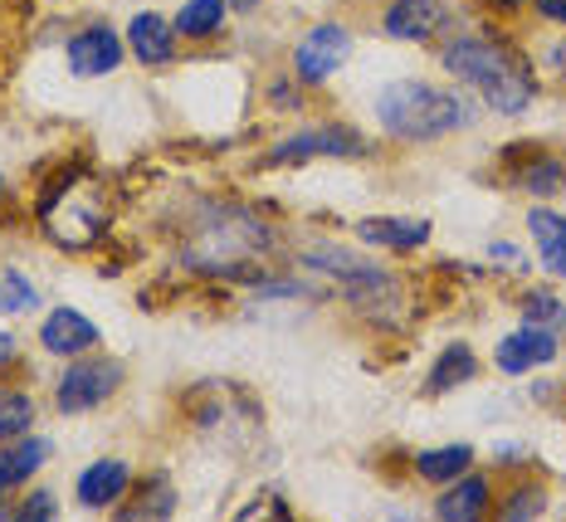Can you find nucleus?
<instances>
[{"mask_svg":"<svg viewBox=\"0 0 566 522\" xmlns=\"http://www.w3.org/2000/svg\"><path fill=\"white\" fill-rule=\"evenodd\" d=\"M274 249H279L274 225H264L250 206L200 200L196 230L186 234V244H181V264L206 279L244 283V279H259V259L274 254Z\"/></svg>","mask_w":566,"mask_h":522,"instance_id":"obj_1","label":"nucleus"},{"mask_svg":"<svg viewBox=\"0 0 566 522\" xmlns=\"http://www.w3.org/2000/svg\"><path fill=\"white\" fill-rule=\"evenodd\" d=\"M440 64H444V74L459 79L483 108L499 117H523L537 98L533 69H527V59L503 34H489V30L454 34V40H444Z\"/></svg>","mask_w":566,"mask_h":522,"instance_id":"obj_2","label":"nucleus"},{"mask_svg":"<svg viewBox=\"0 0 566 522\" xmlns=\"http://www.w3.org/2000/svg\"><path fill=\"white\" fill-rule=\"evenodd\" d=\"M479 103L459 88H434L420 79H396L376 93V123L396 142H440L474 127Z\"/></svg>","mask_w":566,"mask_h":522,"instance_id":"obj_3","label":"nucleus"},{"mask_svg":"<svg viewBox=\"0 0 566 522\" xmlns=\"http://www.w3.org/2000/svg\"><path fill=\"white\" fill-rule=\"evenodd\" d=\"M34 210H40L44 230L59 240V249H93L108 230V196L84 171H64L54 186H44Z\"/></svg>","mask_w":566,"mask_h":522,"instance_id":"obj_4","label":"nucleus"},{"mask_svg":"<svg viewBox=\"0 0 566 522\" xmlns=\"http://www.w3.org/2000/svg\"><path fill=\"white\" fill-rule=\"evenodd\" d=\"M367 137L357 133V127H347V123H313V127H298L293 137H283L274 142V147L259 157V166L264 171H283V166H303V161H313V157H337V161H357V157H367Z\"/></svg>","mask_w":566,"mask_h":522,"instance_id":"obj_5","label":"nucleus"},{"mask_svg":"<svg viewBox=\"0 0 566 522\" xmlns=\"http://www.w3.org/2000/svg\"><path fill=\"white\" fill-rule=\"evenodd\" d=\"M127 382V366L117 357H88V362H69L64 376L54 382V406L59 415H84L98 410L117 396V386Z\"/></svg>","mask_w":566,"mask_h":522,"instance_id":"obj_6","label":"nucleus"},{"mask_svg":"<svg viewBox=\"0 0 566 522\" xmlns=\"http://www.w3.org/2000/svg\"><path fill=\"white\" fill-rule=\"evenodd\" d=\"M347 59H352V30L337 25V20H317L293 44V74H298V83H308V88H323Z\"/></svg>","mask_w":566,"mask_h":522,"instance_id":"obj_7","label":"nucleus"},{"mask_svg":"<svg viewBox=\"0 0 566 522\" xmlns=\"http://www.w3.org/2000/svg\"><path fill=\"white\" fill-rule=\"evenodd\" d=\"M64 59H69V69H74V79H103V74H113V69L127 59V40L113 25L93 20V25L69 34Z\"/></svg>","mask_w":566,"mask_h":522,"instance_id":"obj_8","label":"nucleus"},{"mask_svg":"<svg viewBox=\"0 0 566 522\" xmlns=\"http://www.w3.org/2000/svg\"><path fill=\"white\" fill-rule=\"evenodd\" d=\"M557 352H562L557 332L523 323L517 332H509L499 347H493V366H499L503 376H533V372H542V366L557 362Z\"/></svg>","mask_w":566,"mask_h":522,"instance_id":"obj_9","label":"nucleus"},{"mask_svg":"<svg viewBox=\"0 0 566 522\" xmlns=\"http://www.w3.org/2000/svg\"><path fill=\"white\" fill-rule=\"evenodd\" d=\"M98 337H103L98 323L88 313H78V307H50L40 323V347L50 357H88L98 347Z\"/></svg>","mask_w":566,"mask_h":522,"instance_id":"obj_10","label":"nucleus"},{"mask_svg":"<svg viewBox=\"0 0 566 522\" xmlns=\"http://www.w3.org/2000/svg\"><path fill=\"white\" fill-rule=\"evenodd\" d=\"M444 20H450V10L440 0H391L381 10V30L406 44H430L444 30Z\"/></svg>","mask_w":566,"mask_h":522,"instance_id":"obj_11","label":"nucleus"},{"mask_svg":"<svg viewBox=\"0 0 566 522\" xmlns=\"http://www.w3.org/2000/svg\"><path fill=\"white\" fill-rule=\"evenodd\" d=\"M361 249H386V254H410V249L430 244V220L420 216H367L357 220Z\"/></svg>","mask_w":566,"mask_h":522,"instance_id":"obj_12","label":"nucleus"},{"mask_svg":"<svg viewBox=\"0 0 566 522\" xmlns=\"http://www.w3.org/2000/svg\"><path fill=\"white\" fill-rule=\"evenodd\" d=\"M127 489H133V464L127 459H93L88 469H78L74 479V498L84 508H117L127 498Z\"/></svg>","mask_w":566,"mask_h":522,"instance_id":"obj_13","label":"nucleus"},{"mask_svg":"<svg viewBox=\"0 0 566 522\" xmlns=\"http://www.w3.org/2000/svg\"><path fill=\"white\" fill-rule=\"evenodd\" d=\"M127 54L147 69H167L176 59V25L157 10H137L127 20Z\"/></svg>","mask_w":566,"mask_h":522,"instance_id":"obj_14","label":"nucleus"},{"mask_svg":"<svg viewBox=\"0 0 566 522\" xmlns=\"http://www.w3.org/2000/svg\"><path fill=\"white\" fill-rule=\"evenodd\" d=\"M54 455V440H44V435H15V440H6L0 449V498H10L15 489H25V483L50 464Z\"/></svg>","mask_w":566,"mask_h":522,"instance_id":"obj_15","label":"nucleus"},{"mask_svg":"<svg viewBox=\"0 0 566 522\" xmlns=\"http://www.w3.org/2000/svg\"><path fill=\"white\" fill-rule=\"evenodd\" d=\"M489 503H493V489H489V479L483 473H459V479H450L440 489V498H434V513H440L444 522H474L489 513Z\"/></svg>","mask_w":566,"mask_h":522,"instance_id":"obj_16","label":"nucleus"},{"mask_svg":"<svg viewBox=\"0 0 566 522\" xmlns=\"http://www.w3.org/2000/svg\"><path fill=\"white\" fill-rule=\"evenodd\" d=\"M527 234H533L542 274L566 279V216H562V210L533 206V210H527Z\"/></svg>","mask_w":566,"mask_h":522,"instance_id":"obj_17","label":"nucleus"},{"mask_svg":"<svg viewBox=\"0 0 566 522\" xmlns=\"http://www.w3.org/2000/svg\"><path fill=\"white\" fill-rule=\"evenodd\" d=\"M176 513V489L167 473H147L133 479V489L123 498V518L127 522H151V518H171Z\"/></svg>","mask_w":566,"mask_h":522,"instance_id":"obj_18","label":"nucleus"},{"mask_svg":"<svg viewBox=\"0 0 566 522\" xmlns=\"http://www.w3.org/2000/svg\"><path fill=\"white\" fill-rule=\"evenodd\" d=\"M479 376V357H474V347L469 342H450V347L434 357L430 366V376H424V396H450V390L459 386H469Z\"/></svg>","mask_w":566,"mask_h":522,"instance_id":"obj_19","label":"nucleus"},{"mask_svg":"<svg viewBox=\"0 0 566 522\" xmlns=\"http://www.w3.org/2000/svg\"><path fill=\"white\" fill-rule=\"evenodd\" d=\"M298 264L303 269H317L323 279H333V283H347V279H357V274H367L371 269V259L361 254V249H352V244H308L298 254Z\"/></svg>","mask_w":566,"mask_h":522,"instance_id":"obj_20","label":"nucleus"},{"mask_svg":"<svg viewBox=\"0 0 566 522\" xmlns=\"http://www.w3.org/2000/svg\"><path fill=\"white\" fill-rule=\"evenodd\" d=\"M474 459H479V449L474 445H440V449H420L416 455V479H424V483H450V479H459V473H469L474 469Z\"/></svg>","mask_w":566,"mask_h":522,"instance_id":"obj_21","label":"nucleus"},{"mask_svg":"<svg viewBox=\"0 0 566 522\" xmlns=\"http://www.w3.org/2000/svg\"><path fill=\"white\" fill-rule=\"evenodd\" d=\"M226 20H230V0H186L171 25L186 40H210V34L226 30Z\"/></svg>","mask_w":566,"mask_h":522,"instance_id":"obj_22","label":"nucleus"},{"mask_svg":"<svg viewBox=\"0 0 566 522\" xmlns=\"http://www.w3.org/2000/svg\"><path fill=\"white\" fill-rule=\"evenodd\" d=\"M517 186L537 200H552L557 191H566V161L552 152H533L527 166H517Z\"/></svg>","mask_w":566,"mask_h":522,"instance_id":"obj_23","label":"nucleus"},{"mask_svg":"<svg viewBox=\"0 0 566 522\" xmlns=\"http://www.w3.org/2000/svg\"><path fill=\"white\" fill-rule=\"evenodd\" d=\"M523 323L547 327V332H557V337H566V303L552 289H527L523 293Z\"/></svg>","mask_w":566,"mask_h":522,"instance_id":"obj_24","label":"nucleus"},{"mask_svg":"<svg viewBox=\"0 0 566 522\" xmlns=\"http://www.w3.org/2000/svg\"><path fill=\"white\" fill-rule=\"evenodd\" d=\"M40 307V289L20 269H0V317H25Z\"/></svg>","mask_w":566,"mask_h":522,"instance_id":"obj_25","label":"nucleus"},{"mask_svg":"<svg viewBox=\"0 0 566 522\" xmlns=\"http://www.w3.org/2000/svg\"><path fill=\"white\" fill-rule=\"evenodd\" d=\"M34 425L30 390H0V440H15Z\"/></svg>","mask_w":566,"mask_h":522,"instance_id":"obj_26","label":"nucleus"},{"mask_svg":"<svg viewBox=\"0 0 566 522\" xmlns=\"http://www.w3.org/2000/svg\"><path fill=\"white\" fill-rule=\"evenodd\" d=\"M542 513H547V489H537V483H523V489H513L499 503L503 522H527V518H542Z\"/></svg>","mask_w":566,"mask_h":522,"instance_id":"obj_27","label":"nucleus"},{"mask_svg":"<svg viewBox=\"0 0 566 522\" xmlns=\"http://www.w3.org/2000/svg\"><path fill=\"white\" fill-rule=\"evenodd\" d=\"M54 513H59V498L50 489H34V493H25L15 508H10V518L15 522H50Z\"/></svg>","mask_w":566,"mask_h":522,"instance_id":"obj_28","label":"nucleus"},{"mask_svg":"<svg viewBox=\"0 0 566 522\" xmlns=\"http://www.w3.org/2000/svg\"><path fill=\"white\" fill-rule=\"evenodd\" d=\"M489 259H493V264H503V269H509V274H523V269H527L523 249L509 244V240H493V244H489Z\"/></svg>","mask_w":566,"mask_h":522,"instance_id":"obj_29","label":"nucleus"},{"mask_svg":"<svg viewBox=\"0 0 566 522\" xmlns=\"http://www.w3.org/2000/svg\"><path fill=\"white\" fill-rule=\"evenodd\" d=\"M533 10H537L542 20H552V25L566 30V0H533Z\"/></svg>","mask_w":566,"mask_h":522,"instance_id":"obj_30","label":"nucleus"},{"mask_svg":"<svg viewBox=\"0 0 566 522\" xmlns=\"http://www.w3.org/2000/svg\"><path fill=\"white\" fill-rule=\"evenodd\" d=\"M293 88H298V83H289V79H274V93H269V98H274V103H283V108H303V98H298V93H293Z\"/></svg>","mask_w":566,"mask_h":522,"instance_id":"obj_31","label":"nucleus"},{"mask_svg":"<svg viewBox=\"0 0 566 522\" xmlns=\"http://www.w3.org/2000/svg\"><path fill=\"white\" fill-rule=\"evenodd\" d=\"M20 357V342H15V332H0V372H6L10 362Z\"/></svg>","mask_w":566,"mask_h":522,"instance_id":"obj_32","label":"nucleus"},{"mask_svg":"<svg viewBox=\"0 0 566 522\" xmlns=\"http://www.w3.org/2000/svg\"><path fill=\"white\" fill-rule=\"evenodd\" d=\"M489 10H499V15H517V10L527 6V0H483Z\"/></svg>","mask_w":566,"mask_h":522,"instance_id":"obj_33","label":"nucleus"},{"mask_svg":"<svg viewBox=\"0 0 566 522\" xmlns=\"http://www.w3.org/2000/svg\"><path fill=\"white\" fill-rule=\"evenodd\" d=\"M254 6H264V0H230V10H254Z\"/></svg>","mask_w":566,"mask_h":522,"instance_id":"obj_34","label":"nucleus"},{"mask_svg":"<svg viewBox=\"0 0 566 522\" xmlns=\"http://www.w3.org/2000/svg\"><path fill=\"white\" fill-rule=\"evenodd\" d=\"M0 191H6V171H0Z\"/></svg>","mask_w":566,"mask_h":522,"instance_id":"obj_35","label":"nucleus"},{"mask_svg":"<svg viewBox=\"0 0 566 522\" xmlns=\"http://www.w3.org/2000/svg\"><path fill=\"white\" fill-rule=\"evenodd\" d=\"M50 6H64V0H50Z\"/></svg>","mask_w":566,"mask_h":522,"instance_id":"obj_36","label":"nucleus"}]
</instances>
